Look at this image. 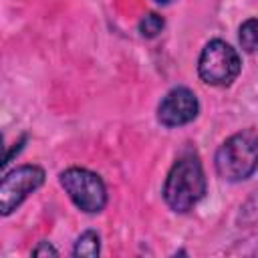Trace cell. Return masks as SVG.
Returning a JSON list of instances; mask_svg holds the SVG:
<instances>
[{
	"label": "cell",
	"instance_id": "cell-9",
	"mask_svg": "<svg viewBox=\"0 0 258 258\" xmlns=\"http://www.w3.org/2000/svg\"><path fill=\"white\" fill-rule=\"evenodd\" d=\"M256 40H258V34H256V18H248L240 26V42H242V48L246 52H254L256 50Z\"/></svg>",
	"mask_w": 258,
	"mask_h": 258
},
{
	"label": "cell",
	"instance_id": "cell-8",
	"mask_svg": "<svg viewBox=\"0 0 258 258\" xmlns=\"http://www.w3.org/2000/svg\"><path fill=\"white\" fill-rule=\"evenodd\" d=\"M163 26H165L163 18H161L159 14H155V12H151V14H147L145 18H141V22H139V32H141L145 38H155V36L163 30Z\"/></svg>",
	"mask_w": 258,
	"mask_h": 258
},
{
	"label": "cell",
	"instance_id": "cell-7",
	"mask_svg": "<svg viewBox=\"0 0 258 258\" xmlns=\"http://www.w3.org/2000/svg\"><path fill=\"white\" fill-rule=\"evenodd\" d=\"M99 252H101V238H99V234H97L95 230L83 232V234L77 238L75 248H73V254H75V256H89V258H93V256H97Z\"/></svg>",
	"mask_w": 258,
	"mask_h": 258
},
{
	"label": "cell",
	"instance_id": "cell-1",
	"mask_svg": "<svg viewBox=\"0 0 258 258\" xmlns=\"http://www.w3.org/2000/svg\"><path fill=\"white\" fill-rule=\"evenodd\" d=\"M161 194L165 204L173 212L185 214L194 210L198 202L206 196V173L200 157L194 153L177 157L171 169L167 171Z\"/></svg>",
	"mask_w": 258,
	"mask_h": 258
},
{
	"label": "cell",
	"instance_id": "cell-3",
	"mask_svg": "<svg viewBox=\"0 0 258 258\" xmlns=\"http://www.w3.org/2000/svg\"><path fill=\"white\" fill-rule=\"evenodd\" d=\"M60 187L85 214H99L107 206V187L99 173L85 167H69L58 175Z\"/></svg>",
	"mask_w": 258,
	"mask_h": 258
},
{
	"label": "cell",
	"instance_id": "cell-11",
	"mask_svg": "<svg viewBox=\"0 0 258 258\" xmlns=\"http://www.w3.org/2000/svg\"><path fill=\"white\" fill-rule=\"evenodd\" d=\"M2 151H4V141H2V135H0V161H2Z\"/></svg>",
	"mask_w": 258,
	"mask_h": 258
},
{
	"label": "cell",
	"instance_id": "cell-4",
	"mask_svg": "<svg viewBox=\"0 0 258 258\" xmlns=\"http://www.w3.org/2000/svg\"><path fill=\"white\" fill-rule=\"evenodd\" d=\"M242 62L236 48L228 42L214 38L210 40L198 58V75L206 85L212 87H226L240 75Z\"/></svg>",
	"mask_w": 258,
	"mask_h": 258
},
{
	"label": "cell",
	"instance_id": "cell-6",
	"mask_svg": "<svg viewBox=\"0 0 258 258\" xmlns=\"http://www.w3.org/2000/svg\"><path fill=\"white\" fill-rule=\"evenodd\" d=\"M200 103L187 87L171 89L157 105V119L165 127H181L198 117Z\"/></svg>",
	"mask_w": 258,
	"mask_h": 258
},
{
	"label": "cell",
	"instance_id": "cell-5",
	"mask_svg": "<svg viewBox=\"0 0 258 258\" xmlns=\"http://www.w3.org/2000/svg\"><path fill=\"white\" fill-rule=\"evenodd\" d=\"M44 183V169L34 163H24L0 177V216H10L20 204Z\"/></svg>",
	"mask_w": 258,
	"mask_h": 258
},
{
	"label": "cell",
	"instance_id": "cell-10",
	"mask_svg": "<svg viewBox=\"0 0 258 258\" xmlns=\"http://www.w3.org/2000/svg\"><path fill=\"white\" fill-rule=\"evenodd\" d=\"M32 254H34V256H46V254L56 256V254H58V250H56V248H52L48 242H40V244H38V246L32 250Z\"/></svg>",
	"mask_w": 258,
	"mask_h": 258
},
{
	"label": "cell",
	"instance_id": "cell-2",
	"mask_svg": "<svg viewBox=\"0 0 258 258\" xmlns=\"http://www.w3.org/2000/svg\"><path fill=\"white\" fill-rule=\"evenodd\" d=\"M256 129H244L228 137L216 151V171L226 181H242L256 171Z\"/></svg>",
	"mask_w": 258,
	"mask_h": 258
},
{
	"label": "cell",
	"instance_id": "cell-12",
	"mask_svg": "<svg viewBox=\"0 0 258 258\" xmlns=\"http://www.w3.org/2000/svg\"><path fill=\"white\" fill-rule=\"evenodd\" d=\"M155 2H157V4H169L171 0H155Z\"/></svg>",
	"mask_w": 258,
	"mask_h": 258
}]
</instances>
